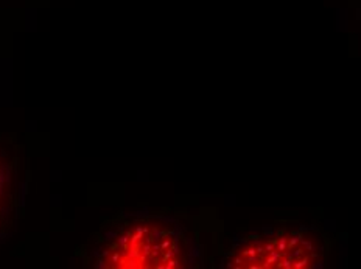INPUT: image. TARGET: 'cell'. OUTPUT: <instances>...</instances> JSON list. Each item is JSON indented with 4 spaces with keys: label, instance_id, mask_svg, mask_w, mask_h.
Segmentation results:
<instances>
[{
    "label": "cell",
    "instance_id": "cell-2",
    "mask_svg": "<svg viewBox=\"0 0 361 269\" xmlns=\"http://www.w3.org/2000/svg\"><path fill=\"white\" fill-rule=\"evenodd\" d=\"M326 243L312 229H283L245 238L226 258L228 268L305 269L324 263Z\"/></svg>",
    "mask_w": 361,
    "mask_h": 269
},
{
    "label": "cell",
    "instance_id": "cell-1",
    "mask_svg": "<svg viewBox=\"0 0 361 269\" xmlns=\"http://www.w3.org/2000/svg\"><path fill=\"white\" fill-rule=\"evenodd\" d=\"M193 242L178 224L164 220H134L112 234L100 249L102 268H187Z\"/></svg>",
    "mask_w": 361,
    "mask_h": 269
},
{
    "label": "cell",
    "instance_id": "cell-3",
    "mask_svg": "<svg viewBox=\"0 0 361 269\" xmlns=\"http://www.w3.org/2000/svg\"><path fill=\"white\" fill-rule=\"evenodd\" d=\"M2 187H4V176H2V168H0V195H2Z\"/></svg>",
    "mask_w": 361,
    "mask_h": 269
}]
</instances>
